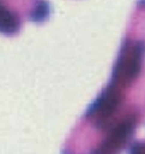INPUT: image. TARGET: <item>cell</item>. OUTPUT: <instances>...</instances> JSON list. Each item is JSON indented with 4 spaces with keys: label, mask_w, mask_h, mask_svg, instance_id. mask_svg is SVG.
Segmentation results:
<instances>
[{
    "label": "cell",
    "mask_w": 145,
    "mask_h": 154,
    "mask_svg": "<svg viewBox=\"0 0 145 154\" xmlns=\"http://www.w3.org/2000/svg\"><path fill=\"white\" fill-rule=\"evenodd\" d=\"M144 45L140 41H125L113 67V83L123 88L131 84L140 73Z\"/></svg>",
    "instance_id": "6da1fadb"
},
{
    "label": "cell",
    "mask_w": 145,
    "mask_h": 154,
    "mask_svg": "<svg viewBox=\"0 0 145 154\" xmlns=\"http://www.w3.org/2000/svg\"><path fill=\"white\" fill-rule=\"evenodd\" d=\"M121 87L110 82L105 89L98 95V97L86 108L85 117L95 119L97 128L102 129L110 117L117 111L122 101Z\"/></svg>",
    "instance_id": "7a4b0ae2"
},
{
    "label": "cell",
    "mask_w": 145,
    "mask_h": 154,
    "mask_svg": "<svg viewBox=\"0 0 145 154\" xmlns=\"http://www.w3.org/2000/svg\"><path fill=\"white\" fill-rule=\"evenodd\" d=\"M135 123L137 119L134 116L126 117L116 126L113 128L102 144L97 149L92 150L91 154H119L127 141L131 138L135 129Z\"/></svg>",
    "instance_id": "3957f363"
},
{
    "label": "cell",
    "mask_w": 145,
    "mask_h": 154,
    "mask_svg": "<svg viewBox=\"0 0 145 154\" xmlns=\"http://www.w3.org/2000/svg\"><path fill=\"white\" fill-rule=\"evenodd\" d=\"M20 22L17 16L6 8L2 4H0V32L6 35L16 34L19 30Z\"/></svg>",
    "instance_id": "277c9868"
},
{
    "label": "cell",
    "mask_w": 145,
    "mask_h": 154,
    "mask_svg": "<svg viewBox=\"0 0 145 154\" xmlns=\"http://www.w3.org/2000/svg\"><path fill=\"white\" fill-rule=\"evenodd\" d=\"M49 13H50V6H49V2L44 1V0H41L36 4L35 8L31 11L30 13V19L32 22H36V23H41L43 20H46L48 17H49Z\"/></svg>",
    "instance_id": "5b68a950"
},
{
    "label": "cell",
    "mask_w": 145,
    "mask_h": 154,
    "mask_svg": "<svg viewBox=\"0 0 145 154\" xmlns=\"http://www.w3.org/2000/svg\"><path fill=\"white\" fill-rule=\"evenodd\" d=\"M131 154H143V143L135 142L131 147Z\"/></svg>",
    "instance_id": "8992f818"
}]
</instances>
